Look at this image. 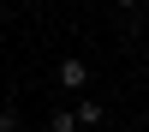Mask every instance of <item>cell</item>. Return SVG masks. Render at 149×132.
<instances>
[{"label": "cell", "instance_id": "obj_2", "mask_svg": "<svg viewBox=\"0 0 149 132\" xmlns=\"http://www.w3.org/2000/svg\"><path fill=\"white\" fill-rule=\"evenodd\" d=\"M0 132H24V120H18V102H12V96L0 102Z\"/></svg>", "mask_w": 149, "mask_h": 132}, {"label": "cell", "instance_id": "obj_3", "mask_svg": "<svg viewBox=\"0 0 149 132\" xmlns=\"http://www.w3.org/2000/svg\"><path fill=\"white\" fill-rule=\"evenodd\" d=\"M102 120H107L102 102H78V126H102Z\"/></svg>", "mask_w": 149, "mask_h": 132}, {"label": "cell", "instance_id": "obj_5", "mask_svg": "<svg viewBox=\"0 0 149 132\" xmlns=\"http://www.w3.org/2000/svg\"><path fill=\"white\" fill-rule=\"evenodd\" d=\"M42 132H60V126H54V120H48V126H42Z\"/></svg>", "mask_w": 149, "mask_h": 132}, {"label": "cell", "instance_id": "obj_1", "mask_svg": "<svg viewBox=\"0 0 149 132\" xmlns=\"http://www.w3.org/2000/svg\"><path fill=\"white\" fill-rule=\"evenodd\" d=\"M54 84H60V90H90V60H84V54H60Z\"/></svg>", "mask_w": 149, "mask_h": 132}, {"label": "cell", "instance_id": "obj_4", "mask_svg": "<svg viewBox=\"0 0 149 132\" xmlns=\"http://www.w3.org/2000/svg\"><path fill=\"white\" fill-rule=\"evenodd\" d=\"M113 6H119V12H137V6H143V0H113Z\"/></svg>", "mask_w": 149, "mask_h": 132}, {"label": "cell", "instance_id": "obj_6", "mask_svg": "<svg viewBox=\"0 0 149 132\" xmlns=\"http://www.w3.org/2000/svg\"><path fill=\"white\" fill-rule=\"evenodd\" d=\"M143 12H149V0H143Z\"/></svg>", "mask_w": 149, "mask_h": 132}]
</instances>
